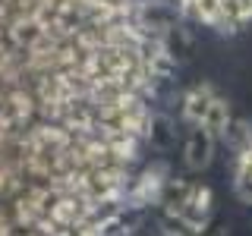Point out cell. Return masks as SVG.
Instances as JSON below:
<instances>
[{
  "mask_svg": "<svg viewBox=\"0 0 252 236\" xmlns=\"http://www.w3.org/2000/svg\"><path fill=\"white\" fill-rule=\"evenodd\" d=\"M164 63L145 0H0V236H126Z\"/></svg>",
  "mask_w": 252,
  "mask_h": 236,
  "instance_id": "6da1fadb",
  "label": "cell"
},
{
  "mask_svg": "<svg viewBox=\"0 0 252 236\" xmlns=\"http://www.w3.org/2000/svg\"><path fill=\"white\" fill-rule=\"evenodd\" d=\"M211 154H215V139H211L205 129H192V136H189V142H186L183 161L192 170H205L211 164Z\"/></svg>",
  "mask_w": 252,
  "mask_h": 236,
  "instance_id": "7a4b0ae2",
  "label": "cell"
}]
</instances>
